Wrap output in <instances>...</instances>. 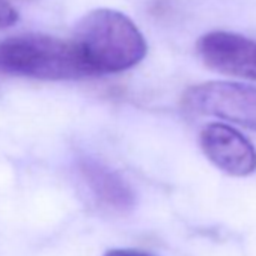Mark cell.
Instances as JSON below:
<instances>
[{
  "instance_id": "cell-6",
  "label": "cell",
  "mask_w": 256,
  "mask_h": 256,
  "mask_svg": "<svg viewBox=\"0 0 256 256\" xmlns=\"http://www.w3.org/2000/svg\"><path fill=\"white\" fill-rule=\"evenodd\" d=\"M77 169L86 187L102 205L118 212H128L136 206L134 190L116 170L94 158H82Z\"/></svg>"
},
{
  "instance_id": "cell-1",
  "label": "cell",
  "mask_w": 256,
  "mask_h": 256,
  "mask_svg": "<svg viewBox=\"0 0 256 256\" xmlns=\"http://www.w3.org/2000/svg\"><path fill=\"white\" fill-rule=\"evenodd\" d=\"M77 44L94 76L116 74L136 66L148 53L145 36L124 12L100 8L88 12L76 26Z\"/></svg>"
},
{
  "instance_id": "cell-5",
  "label": "cell",
  "mask_w": 256,
  "mask_h": 256,
  "mask_svg": "<svg viewBox=\"0 0 256 256\" xmlns=\"http://www.w3.org/2000/svg\"><path fill=\"white\" fill-rule=\"evenodd\" d=\"M200 148L205 157L230 176H247L256 172V150L235 128L224 124H210L200 133Z\"/></svg>"
},
{
  "instance_id": "cell-3",
  "label": "cell",
  "mask_w": 256,
  "mask_h": 256,
  "mask_svg": "<svg viewBox=\"0 0 256 256\" xmlns=\"http://www.w3.org/2000/svg\"><path fill=\"white\" fill-rule=\"evenodd\" d=\"M182 107L192 113L218 118L256 130V88L232 82H205L182 94Z\"/></svg>"
},
{
  "instance_id": "cell-8",
  "label": "cell",
  "mask_w": 256,
  "mask_h": 256,
  "mask_svg": "<svg viewBox=\"0 0 256 256\" xmlns=\"http://www.w3.org/2000/svg\"><path fill=\"white\" fill-rule=\"evenodd\" d=\"M104 256H154L150 252L139 248H108Z\"/></svg>"
},
{
  "instance_id": "cell-2",
  "label": "cell",
  "mask_w": 256,
  "mask_h": 256,
  "mask_svg": "<svg viewBox=\"0 0 256 256\" xmlns=\"http://www.w3.org/2000/svg\"><path fill=\"white\" fill-rule=\"evenodd\" d=\"M0 72L38 80H77L94 76L77 44L44 34L0 41Z\"/></svg>"
},
{
  "instance_id": "cell-7",
  "label": "cell",
  "mask_w": 256,
  "mask_h": 256,
  "mask_svg": "<svg viewBox=\"0 0 256 256\" xmlns=\"http://www.w3.org/2000/svg\"><path fill=\"white\" fill-rule=\"evenodd\" d=\"M20 20L17 8L8 0H0V30L14 26Z\"/></svg>"
},
{
  "instance_id": "cell-4",
  "label": "cell",
  "mask_w": 256,
  "mask_h": 256,
  "mask_svg": "<svg viewBox=\"0 0 256 256\" xmlns=\"http://www.w3.org/2000/svg\"><path fill=\"white\" fill-rule=\"evenodd\" d=\"M200 60L210 70L240 78L256 80V41L247 36L214 30L196 44Z\"/></svg>"
}]
</instances>
